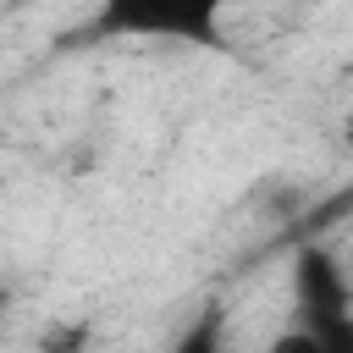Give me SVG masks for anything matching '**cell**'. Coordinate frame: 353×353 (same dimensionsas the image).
<instances>
[{"instance_id": "cell-1", "label": "cell", "mask_w": 353, "mask_h": 353, "mask_svg": "<svg viewBox=\"0 0 353 353\" xmlns=\"http://www.w3.org/2000/svg\"><path fill=\"white\" fill-rule=\"evenodd\" d=\"M226 6L232 0H99L88 17V39H149L182 50H226Z\"/></svg>"}, {"instance_id": "cell-2", "label": "cell", "mask_w": 353, "mask_h": 353, "mask_svg": "<svg viewBox=\"0 0 353 353\" xmlns=\"http://www.w3.org/2000/svg\"><path fill=\"white\" fill-rule=\"evenodd\" d=\"M160 353H226V314L210 303V309H199Z\"/></svg>"}, {"instance_id": "cell-3", "label": "cell", "mask_w": 353, "mask_h": 353, "mask_svg": "<svg viewBox=\"0 0 353 353\" xmlns=\"http://www.w3.org/2000/svg\"><path fill=\"white\" fill-rule=\"evenodd\" d=\"M265 353H320V342H314V336L292 320L287 331H276V336H270V347H265Z\"/></svg>"}]
</instances>
